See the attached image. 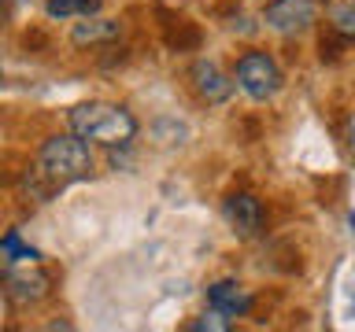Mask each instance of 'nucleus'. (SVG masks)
<instances>
[{
  "mask_svg": "<svg viewBox=\"0 0 355 332\" xmlns=\"http://www.w3.org/2000/svg\"><path fill=\"white\" fill-rule=\"evenodd\" d=\"M352 4H355V0H352Z\"/></svg>",
  "mask_w": 355,
  "mask_h": 332,
  "instance_id": "f3484780",
  "label": "nucleus"
},
{
  "mask_svg": "<svg viewBox=\"0 0 355 332\" xmlns=\"http://www.w3.org/2000/svg\"><path fill=\"white\" fill-rule=\"evenodd\" d=\"M44 11H49V19H85L100 11V0H49Z\"/></svg>",
  "mask_w": 355,
  "mask_h": 332,
  "instance_id": "9d476101",
  "label": "nucleus"
},
{
  "mask_svg": "<svg viewBox=\"0 0 355 332\" xmlns=\"http://www.w3.org/2000/svg\"><path fill=\"white\" fill-rule=\"evenodd\" d=\"M329 30L337 33L340 41H348V44H355V4L333 8V11H329Z\"/></svg>",
  "mask_w": 355,
  "mask_h": 332,
  "instance_id": "f8f14e48",
  "label": "nucleus"
},
{
  "mask_svg": "<svg viewBox=\"0 0 355 332\" xmlns=\"http://www.w3.org/2000/svg\"><path fill=\"white\" fill-rule=\"evenodd\" d=\"M222 214H226L230 229L237 240H255L263 232V203L252 192H233L222 203Z\"/></svg>",
  "mask_w": 355,
  "mask_h": 332,
  "instance_id": "39448f33",
  "label": "nucleus"
},
{
  "mask_svg": "<svg viewBox=\"0 0 355 332\" xmlns=\"http://www.w3.org/2000/svg\"><path fill=\"white\" fill-rule=\"evenodd\" d=\"M0 77H4V74H0Z\"/></svg>",
  "mask_w": 355,
  "mask_h": 332,
  "instance_id": "dca6fc26",
  "label": "nucleus"
},
{
  "mask_svg": "<svg viewBox=\"0 0 355 332\" xmlns=\"http://www.w3.org/2000/svg\"><path fill=\"white\" fill-rule=\"evenodd\" d=\"M189 77H193V89H196V96L204 100V104H226V100L233 96V82L215 59H196Z\"/></svg>",
  "mask_w": 355,
  "mask_h": 332,
  "instance_id": "0eeeda50",
  "label": "nucleus"
},
{
  "mask_svg": "<svg viewBox=\"0 0 355 332\" xmlns=\"http://www.w3.org/2000/svg\"><path fill=\"white\" fill-rule=\"evenodd\" d=\"M37 174L49 181L52 188L74 185L82 177L93 174V151H89V140L78 137V133H60V137H49L37 151Z\"/></svg>",
  "mask_w": 355,
  "mask_h": 332,
  "instance_id": "f03ea898",
  "label": "nucleus"
},
{
  "mask_svg": "<svg viewBox=\"0 0 355 332\" xmlns=\"http://www.w3.org/2000/svg\"><path fill=\"white\" fill-rule=\"evenodd\" d=\"M0 255H4V262H41V251L26 248V243L19 240V232H8V237L0 240Z\"/></svg>",
  "mask_w": 355,
  "mask_h": 332,
  "instance_id": "ddd939ff",
  "label": "nucleus"
},
{
  "mask_svg": "<svg viewBox=\"0 0 355 332\" xmlns=\"http://www.w3.org/2000/svg\"><path fill=\"white\" fill-rule=\"evenodd\" d=\"M122 33L119 19H100V15H85L82 22H74L71 30V44L74 48H96V44H111Z\"/></svg>",
  "mask_w": 355,
  "mask_h": 332,
  "instance_id": "6e6552de",
  "label": "nucleus"
},
{
  "mask_svg": "<svg viewBox=\"0 0 355 332\" xmlns=\"http://www.w3.org/2000/svg\"><path fill=\"white\" fill-rule=\"evenodd\" d=\"M4 292L15 299V303H41V299L52 292V277L44 273L37 262H22L19 270L4 273Z\"/></svg>",
  "mask_w": 355,
  "mask_h": 332,
  "instance_id": "423d86ee",
  "label": "nucleus"
},
{
  "mask_svg": "<svg viewBox=\"0 0 355 332\" xmlns=\"http://www.w3.org/2000/svg\"><path fill=\"white\" fill-rule=\"evenodd\" d=\"M318 19V0H270L263 8V22L282 37H296Z\"/></svg>",
  "mask_w": 355,
  "mask_h": 332,
  "instance_id": "20e7f679",
  "label": "nucleus"
},
{
  "mask_svg": "<svg viewBox=\"0 0 355 332\" xmlns=\"http://www.w3.org/2000/svg\"><path fill=\"white\" fill-rule=\"evenodd\" d=\"M344 140H348V148L355 151V111L348 115V122H344Z\"/></svg>",
  "mask_w": 355,
  "mask_h": 332,
  "instance_id": "2eb2a0df",
  "label": "nucleus"
},
{
  "mask_svg": "<svg viewBox=\"0 0 355 332\" xmlns=\"http://www.w3.org/2000/svg\"><path fill=\"white\" fill-rule=\"evenodd\" d=\"M207 306H215L230 317H244L252 310V295L244 292V284H237V281H215L207 288Z\"/></svg>",
  "mask_w": 355,
  "mask_h": 332,
  "instance_id": "1a4fd4ad",
  "label": "nucleus"
},
{
  "mask_svg": "<svg viewBox=\"0 0 355 332\" xmlns=\"http://www.w3.org/2000/svg\"><path fill=\"white\" fill-rule=\"evenodd\" d=\"M230 325H233V321H230V314H222V310H215V306H211L204 317L189 325V332H226Z\"/></svg>",
  "mask_w": 355,
  "mask_h": 332,
  "instance_id": "4468645a",
  "label": "nucleus"
},
{
  "mask_svg": "<svg viewBox=\"0 0 355 332\" xmlns=\"http://www.w3.org/2000/svg\"><path fill=\"white\" fill-rule=\"evenodd\" d=\"M67 122H71V133L85 137L89 144H104V148H126L137 137V118L107 100H89V104L71 107Z\"/></svg>",
  "mask_w": 355,
  "mask_h": 332,
  "instance_id": "f257e3e1",
  "label": "nucleus"
},
{
  "mask_svg": "<svg viewBox=\"0 0 355 332\" xmlns=\"http://www.w3.org/2000/svg\"><path fill=\"white\" fill-rule=\"evenodd\" d=\"M166 44L178 48V52H182V48H196V44H200V30L189 19H174L171 26H166Z\"/></svg>",
  "mask_w": 355,
  "mask_h": 332,
  "instance_id": "9b49d317",
  "label": "nucleus"
},
{
  "mask_svg": "<svg viewBox=\"0 0 355 332\" xmlns=\"http://www.w3.org/2000/svg\"><path fill=\"white\" fill-rule=\"evenodd\" d=\"M233 82H237V89L248 100L266 104V100H274L277 93H282L285 77H282V66L274 63V55H266V52H244L241 59H237V71H233Z\"/></svg>",
  "mask_w": 355,
  "mask_h": 332,
  "instance_id": "7ed1b4c3",
  "label": "nucleus"
}]
</instances>
